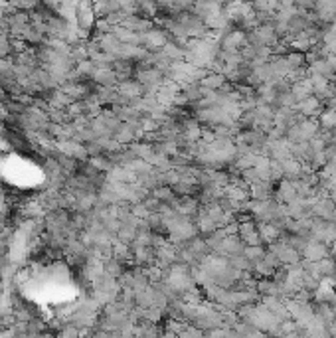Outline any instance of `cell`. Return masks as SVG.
Segmentation results:
<instances>
[{"label":"cell","instance_id":"obj_1","mask_svg":"<svg viewBox=\"0 0 336 338\" xmlns=\"http://www.w3.org/2000/svg\"><path fill=\"white\" fill-rule=\"evenodd\" d=\"M304 257L310 261V263H318V261H322L326 255H328V249H326V245L324 243H318V241H308L306 243V247H304Z\"/></svg>","mask_w":336,"mask_h":338},{"label":"cell","instance_id":"obj_4","mask_svg":"<svg viewBox=\"0 0 336 338\" xmlns=\"http://www.w3.org/2000/svg\"><path fill=\"white\" fill-rule=\"evenodd\" d=\"M202 85H204V89H208V91H212L214 87H222V85H226V75H224V73L206 75V77L202 79Z\"/></svg>","mask_w":336,"mask_h":338},{"label":"cell","instance_id":"obj_3","mask_svg":"<svg viewBox=\"0 0 336 338\" xmlns=\"http://www.w3.org/2000/svg\"><path fill=\"white\" fill-rule=\"evenodd\" d=\"M243 257L251 263H257V261H261L263 257H265V249H263V245H245L243 247Z\"/></svg>","mask_w":336,"mask_h":338},{"label":"cell","instance_id":"obj_2","mask_svg":"<svg viewBox=\"0 0 336 338\" xmlns=\"http://www.w3.org/2000/svg\"><path fill=\"white\" fill-rule=\"evenodd\" d=\"M297 109L302 113V115H322V111H320V99L318 97H314V95H310V97H306L304 101H299L297 103Z\"/></svg>","mask_w":336,"mask_h":338}]
</instances>
